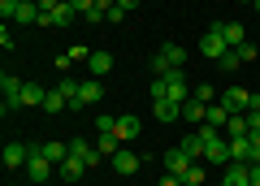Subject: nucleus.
Instances as JSON below:
<instances>
[{"instance_id":"nucleus-1","label":"nucleus","mask_w":260,"mask_h":186,"mask_svg":"<svg viewBox=\"0 0 260 186\" xmlns=\"http://www.w3.org/2000/svg\"><path fill=\"white\" fill-rule=\"evenodd\" d=\"M200 52H204L208 61H221V56L230 52V44H225V35H221V26H213V30H204V39H200Z\"/></svg>"},{"instance_id":"nucleus-2","label":"nucleus","mask_w":260,"mask_h":186,"mask_svg":"<svg viewBox=\"0 0 260 186\" xmlns=\"http://www.w3.org/2000/svg\"><path fill=\"white\" fill-rule=\"evenodd\" d=\"M100 100H104L100 78H83V87H78V100L70 104V108H87V104H100Z\"/></svg>"},{"instance_id":"nucleus-3","label":"nucleus","mask_w":260,"mask_h":186,"mask_svg":"<svg viewBox=\"0 0 260 186\" xmlns=\"http://www.w3.org/2000/svg\"><path fill=\"white\" fill-rule=\"evenodd\" d=\"M165 100H178V104H182V100H191V87H186V78H182V69H169V74H165Z\"/></svg>"},{"instance_id":"nucleus-4","label":"nucleus","mask_w":260,"mask_h":186,"mask_svg":"<svg viewBox=\"0 0 260 186\" xmlns=\"http://www.w3.org/2000/svg\"><path fill=\"white\" fill-rule=\"evenodd\" d=\"M26 173H30V182H48V177H52V160L35 147V152H30V160H26Z\"/></svg>"},{"instance_id":"nucleus-5","label":"nucleus","mask_w":260,"mask_h":186,"mask_svg":"<svg viewBox=\"0 0 260 186\" xmlns=\"http://www.w3.org/2000/svg\"><path fill=\"white\" fill-rule=\"evenodd\" d=\"M70 156H78V160H83V165L87 169H91V165H100V147H95V143H87V139H70Z\"/></svg>"},{"instance_id":"nucleus-6","label":"nucleus","mask_w":260,"mask_h":186,"mask_svg":"<svg viewBox=\"0 0 260 186\" xmlns=\"http://www.w3.org/2000/svg\"><path fill=\"white\" fill-rule=\"evenodd\" d=\"M221 104L230 108V117H234V113H247L251 91H247V87H230V91H221Z\"/></svg>"},{"instance_id":"nucleus-7","label":"nucleus","mask_w":260,"mask_h":186,"mask_svg":"<svg viewBox=\"0 0 260 186\" xmlns=\"http://www.w3.org/2000/svg\"><path fill=\"white\" fill-rule=\"evenodd\" d=\"M221 186H251V169L243 165V160H230L221 173Z\"/></svg>"},{"instance_id":"nucleus-8","label":"nucleus","mask_w":260,"mask_h":186,"mask_svg":"<svg viewBox=\"0 0 260 186\" xmlns=\"http://www.w3.org/2000/svg\"><path fill=\"white\" fill-rule=\"evenodd\" d=\"M30 152H35V147H26V143H5V165H9V169H26Z\"/></svg>"},{"instance_id":"nucleus-9","label":"nucleus","mask_w":260,"mask_h":186,"mask_svg":"<svg viewBox=\"0 0 260 186\" xmlns=\"http://www.w3.org/2000/svg\"><path fill=\"white\" fill-rule=\"evenodd\" d=\"M191 165H195V160L186 156L182 147H174V152H165V173H174V177H182V173H186V169H191Z\"/></svg>"},{"instance_id":"nucleus-10","label":"nucleus","mask_w":260,"mask_h":186,"mask_svg":"<svg viewBox=\"0 0 260 186\" xmlns=\"http://www.w3.org/2000/svg\"><path fill=\"white\" fill-rule=\"evenodd\" d=\"M139 134H143L139 117H135V113H121V117H117V139H121V143H130V139H139Z\"/></svg>"},{"instance_id":"nucleus-11","label":"nucleus","mask_w":260,"mask_h":186,"mask_svg":"<svg viewBox=\"0 0 260 186\" xmlns=\"http://www.w3.org/2000/svg\"><path fill=\"white\" fill-rule=\"evenodd\" d=\"M13 22H18V26H39V0H18Z\"/></svg>"},{"instance_id":"nucleus-12","label":"nucleus","mask_w":260,"mask_h":186,"mask_svg":"<svg viewBox=\"0 0 260 186\" xmlns=\"http://www.w3.org/2000/svg\"><path fill=\"white\" fill-rule=\"evenodd\" d=\"M204 113H208L204 100H195V95L182 100V121H186V126H204Z\"/></svg>"},{"instance_id":"nucleus-13","label":"nucleus","mask_w":260,"mask_h":186,"mask_svg":"<svg viewBox=\"0 0 260 186\" xmlns=\"http://www.w3.org/2000/svg\"><path fill=\"white\" fill-rule=\"evenodd\" d=\"M152 117L156 121H178L182 117V104L178 100H152Z\"/></svg>"},{"instance_id":"nucleus-14","label":"nucleus","mask_w":260,"mask_h":186,"mask_svg":"<svg viewBox=\"0 0 260 186\" xmlns=\"http://www.w3.org/2000/svg\"><path fill=\"white\" fill-rule=\"evenodd\" d=\"M139 165H143V160L135 156V152H126V147H121L117 156H113V169H117L121 177H130V173H139Z\"/></svg>"},{"instance_id":"nucleus-15","label":"nucleus","mask_w":260,"mask_h":186,"mask_svg":"<svg viewBox=\"0 0 260 186\" xmlns=\"http://www.w3.org/2000/svg\"><path fill=\"white\" fill-rule=\"evenodd\" d=\"M225 121H230V108H225L221 100H213V104H208V113H204V126H213V130H225Z\"/></svg>"},{"instance_id":"nucleus-16","label":"nucleus","mask_w":260,"mask_h":186,"mask_svg":"<svg viewBox=\"0 0 260 186\" xmlns=\"http://www.w3.org/2000/svg\"><path fill=\"white\" fill-rule=\"evenodd\" d=\"M56 173H61L65 182H78V177L87 173V165H83V160H78V156H65L61 165H56Z\"/></svg>"},{"instance_id":"nucleus-17","label":"nucleus","mask_w":260,"mask_h":186,"mask_svg":"<svg viewBox=\"0 0 260 186\" xmlns=\"http://www.w3.org/2000/svg\"><path fill=\"white\" fill-rule=\"evenodd\" d=\"M182 152H186L191 160H204V134H200V130L182 134Z\"/></svg>"},{"instance_id":"nucleus-18","label":"nucleus","mask_w":260,"mask_h":186,"mask_svg":"<svg viewBox=\"0 0 260 186\" xmlns=\"http://www.w3.org/2000/svg\"><path fill=\"white\" fill-rule=\"evenodd\" d=\"M221 35H225V44H230V48H243V44H247L243 22H221Z\"/></svg>"},{"instance_id":"nucleus-19","label":"nucleus","mask_w":260,"mask_h":186,"mask_svg":"<svg viewBox=\"0 0 260 186\" xmlns=\"http://www.w3.org/2000/svg\"><path fill=\"white\" fill-rule=\"evenodd\" d=\"M160 61H165V65L169 69H182V61H186V52H182V48H178V44H160Z\"/></svg>"},{"instance_id":"nucleus-20","label":"nucleus","mask_w":260,"mask_h":186,"mask_svg":"<svg viewBox=\"0 0 260 186\" xmlns=\"http://www.w3.org/2000/svg\"><path fill=\"white\" fill-rule=\"evenodd\" d=\"M87 69H91V78H104V74H109V69H113V56L95 48V52H91V61H87Z\"/></svg>"},{"instance_id":"nucleus-21","label":"nucleus","mask_w":260,"mask_h":186,"mask_svg":"<svg viewBox=\"0 0 260 186\" xmlns=\"http://www.w3.org/2000/svg\"><path fill=\"white\" fill-rule=\"evenodd\" d=\"M225 139H247V113H234L230 121H225Z\"/></svg>"},{"instance_id":"nucleus-22","label":"nucleus","mask_w":260,"mask_h":186,"mask_svg":"<svg viewBox=\"0 0 260 186\" xmlns=\"http://www.w3.org/2000/svg\"><path fill=\"white\" fill-rule=\"evenodd\" d=\"M39 152H44V156L52 160V165H61V160L70 156V143H56V139H48V143H44V147H39Z\"/></svg>"},{"instance_id":"nucleus-23","label":"nucleus","mask_w":260,"mask_h":186,"mask_svg":"<svg viewBox=\"0 0 260 186\" xmlns=\"http://www.w3.org/2000/svg\"><path fill=\"white\" fill-rule=\"evenodd\" d=\"M95 147H100V156H117V152H121V139H117V134H100V139H95Z\"/></svg>"},{"instance_id":"nucleus-24","label":"nucleus","mask_w":260,"mask_h":186,"mask_svg":"<svg viewBox=\"0 0 260 186\" xmlns=\"http://www.w3.org/2000/svg\"><path fill=\"white\" fill-rule=\"evenodd\" d=\"M61 108H70V95H61V91L52 87V91L44 95V113H61Z\"/></svg>"},{"instance_id":"nucleus-25","label":"nucleus","mask_w":260,"mask_h":186,"mask_svg":"<svg viewBox=\"0 0 260 186\" xmlns=\"http://www.w3.org/2000/svg\"><path fill=\"white\" fill-rule=\"evenodd\" d=\"M44 87H35V83H26V87H22V104H39V108H44Z\"/></svg>"},{"instance_id":"nucleus-26","label":"nucleus","mask_w":260,"mask_h":186,"mask_svg":"<svg viewBox=\"0 0 260 186\" xmlns=\"http://www.w3.org/2000/svg\"><path fill=\"white\" fill-rule=\"evenodd\" d=\"M204 182H208L204 165H191V169H186V173H182V186H204Z\"/></svg>"},{"instance_id":"nucleus-27","label":"nucleus","mask_w":260,"mask_h":186,"mask_svg":"<svg viewBox=\"0 0 260 186\" xmlns=\"http://www.w3.org/2000/svg\"><path fill=\"white\" fill-rule=\"evenodd\" d=\"M247 152H251V139H230V160H243L247 165Z\"/></svg>"},{"instance_id":"nucleus-28","label":"nucleus","mask_w":260,"mask_h":186,"mask_svg":"<svg viewBox=\"0 0 260 186\" xmlns=\"http://www.w3.org/2000/svg\"><path fill=\"white\" fill-rule=\"evenodd\" d=\"M217 65H221V69H225V74H234V69H239V65H243V56H239V48H230V52H225V56H221V61H217Z\"/></svg>"},{"instance_id":"nucleus-29","label":"nucleus","mask_w":260,"mask_h":186,"mask_svg":"<svg viewBox=\"0 0 260 186\" xmlns=\"http://www.w3.org/2000/svg\"><path fill=\"white\" fill-rule=\"evenodd\" d=\"M74 18H78V13L70 9V5H61V9H52V26H70Z\"/></svg>"},{"instance_id":"nucleus-30","label":"nucleus","mask_w":260,"mask_h":186,"mask_svg":"<svg viewBox=\"0 0 260 186\" xmlns=\"http://www.w3.org/2000/svg\"><path fill=\"white\" fill-rule=\"evenodd\" d=\"M78 87H83V83H74V78L65 74L61 83H56V91H61V95H70V104H74V100H78Z\"/></svg>"},{"instance_id":"nucleus-31","label":"nucleus","mask_w":260,"mask_h":186,"mask_svg":"<svg viewBox=\"0 0 260 186\" xmlns=\"http://www.w3.org/2000/svg\"><path fill=\"white\" fill-rule=\"evenodd\" d=\"M22 87H26V83H22V78H13V74L0 78V91H5V95H22Z\"/></svg>"},{"instance_id":"nucleus-32","label":"nucleus","mask_w":260,"mask_h":186,"mask_svg":"<svg viewBox=\"0 0 260 186\" xmlns=\"http://www.w3.org/2000/svg\"><path fill=\"white\" fill-rule=\"evenodd\" d=\"M191 95H195V100H204V104H213V100H221V95H217V91H213V87H208V83H200V87H191Z\"/></svg>"},{"instance_id":"nucleus-33","label":"nucleus","mask_w":260,"mask_h":186,"mask_svg":"<svg viewBox=\"0 0 260 186\" xmlns=\"http://www.w3.org/2000/svg\"><path fill=\"white\" fill-rule=\"evenodd\" d=\"M95 130H100V134H117V117H109V113H100V117H95Z\"/></svg>"},{"instance_id":"nucleus-34","label":"nucleus","mask_w":260,"mask_h":186,"mask_svg":"<svg viewBox=\"0 0 260 186\" xmlns=\"http://www.w3.org/2000/svg\"><path fill=\"white\" fill-rule=\"evenodd\" d=\"M148 95H152V100H165V78H152V83H148Z\"/></svg>"},{"instance_id":"nucleus-35","label":"nucleus","mask_w":260,"mask_h":186,"mask_svg":"<svg viewBox=\"0 0 260 186\" xmlns=\"http://www.w3.org/2000/svg\"><path fill=\"white\" fill-rule=\"evenodd\" d=\"M104 22H109V26H117V22H126V9H121V5H113V9L104 13Z\"/></svg>"},{"instance_id":"nucleus-36","label":"nucleus","mask_w":260,"mask_h":186,"mask_svg":"<svg viewBox=\"0 0 260 186\" xmlns=\"http://www.w3.org/2000/svg\"><path fill=\"white\" fill-rule=\"evenodd\" d=\"M251 139V152H247V165H260V134H247Z\"/></svg>"},{"instance_id":"nucleus-37","label":"nucleus","mask_w":260,"mask_h":186,"mask_svg":"<svg viewBox=\"0 0 260 186\" xmlns=\"http://www.w3.org/2000/svg\"><path fill=\"white\" fill-rule=\"evenodd\" d=\"M65 5H70L74 13H91L95 9V0H65Z\"/></svg>"},{"instance_id":"nucleus-38","label":"nucleus","mask_w":260,"mask_h":186,"mask_svg":"<svg viewBox=\"0 0 260 186\" xmlns=\"http://www.w3.org/2000/svg\"><path fill=\"white\" fill-rule=\"evenodd\" d=\"M0 13H5V22H13V13H18V0H0Z\"/></svg>"},{"instance_id":"nucleus-39","label":"nucleus","mask_w":260,"mask_h":186,"mask_svg":"<svg viewBox=\"0 0 260 186\" xmlns=\"http://www.w3.org/2000/svg\"><path fill=\"white\" fill-rule=\"evenodd\" d=\"M239 56H243V65H247V61H256L260 52H256V44H243V48H239Z\"/></svg>"},{"instance_id":"nucleus-40","label":"nucleus","mask_w":260,"mask_h":186,"mask_svg":"<svg viewBox=\"0 0 260 186\" xmlns=\"http://www.w3.org/2000/svg\"><path fill=\"white\" fill-rule=\"evenodd\" d=\"M65 56H70V61H91V52H87V48H70Z\"/></svg>"},{"instance_id":"nucleus-41","label":"nucleus","mask_w":260,"mask_h":186,"mask_svg":"<svg viewBox=\"0 0 260 186\" xmlns=\"http://www.w3.org/2000/svg\"><path fill=\"white\" fill-rule=\"evenodd\" d=\"M65 0H39V13H52V9H61Z\"/></svg>"},{"instance_id":"nucleus-42","label":"nucleus","mask_w":260,"mask_h":186,"mask_svg":"<svg viewBox=\"0 0 260 186\" xmlns=\"http://www.w3.org/2000/svg\"><path fill=\"white\" fill-rule=\"evenodd\" d=\"M160 186H182V177H174V173H165V177H160Z\"/></svg>"},{"instance_id":"nucleus-43","label":"nucleus","mask_w":260,"mask_h":186,"mask_svg":"<svg viewBox=\"0 0 260 186\" xmlns=\"http://www.w3.org/2000/svg\"><path fill=\"white\" fill-rule=\"evenodd\" d=\"M117 5H121V9H126V13H130V9H139L143 0H117Z\"/></svg>"},{"instance_id":"nucleus-44","label":"nucleus","mask_w":260,"mask_h":186,"mask_svg":"<svg viewBox=\"0 0 260 186\" xmlns=\"http://www.w3.org/2000/svg\"><path fill=\"white\" fill-rule=\"evenodd\" d=\"M251 169V186H260V165H247Z\"/></svg>"},{"instance_id":"nucleus-45","label":"nucleus","mask_w":260,"mask_h":186,"mask_svg":"<svg viewBox=\"0 0 260 186\" xmlns=\"http://www.w3.org/2000/svg\"><path fill=\"white\" fill-rule=\"evenodd\" d=\"M243 5H256V0H243Z\"/></svg>"},{"instance_id":"nucleus-46","label":"nucleus","mask_w":260,"mask_h":186,"mask_svg":"<svg viewBox=\"0 0 260 186\" xmlns=\"http://www.w3.org/2000/svg\"><path fill=\"white\" fill-rule=\"evenodd\" d=\"M30 186H44V182H30Z\"/></svg>"},{"instance_id":"nucleus-47","label":"nucleus","mask_w":260,"mask_h":186,"mask_svg":"<svg viewBox=\"0 0 260 186\" xmlns=\"http://www.w3.org/2000/svg\"><path fill=\"white\" fill-rule=\"evenodd\" d=\"M256 13H260V0H256Z\"/></svg>"},{"instance_id":"nucleus-48","label":"nucleus","mask_w":260,"mask_h":186,"mask_svg":"<svg viewBox=\"0 0 260 186\" xmlns=\"http://www.w3.org/2000/svg\"><path fill=\"white\" fill-rule=\"evenodd\" d=\"M217 186H221V182H217Z\"/></svg>"}]
</instances>
